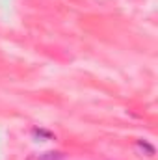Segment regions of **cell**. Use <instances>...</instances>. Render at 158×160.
<instances>
[{
  "label": "cell",
  "instance_id": "3957f363",
  "mask_svg": "<svg viewBox=\"0 0 158 160\" xmlns=\"http://www.w3.org/2000/svg\"><path fill=\"white\" fill-rule=\"evenodd\" d=\"M39 160H63V155H62V153H58V151H50V153L41 155Z\"/></svg>",
  "mask_w": 158,
  "mask_h": 160
},
{
  "label": "cell",
  "instance_id": "6da1fadb",
  "mask_svg": "<svg viewBox=\"0 0 158 160\" xmlns=\"http://www.w3.org/2000/svg\"><path fill=\"white\" fill-rule=\"evenodd\" d=\"M136 147H138L141 153H145L147 157H155V153H156L155 145H151L147 140H138V142H136Z\"/></svg>",
  "mask_w": 158,
  "mask_h": 160
},
{
  "label": "cell",
  "instance_id": "7a4b0ae2",
  "mask_svg": "<svg viewBox=\"0 0 158 160\" xmlns=\"http://www.w3.org/2000/svg\"><path fill=\"white\" fill-rule=\"evenodd\" d=\"M32 134L36 136V138H43V140H54V134L50 132V130H45V128H34L32 130Z\"/></svg>",
  "mask_w": 158,
  "mask_h": 160
}]
</instances>
